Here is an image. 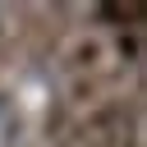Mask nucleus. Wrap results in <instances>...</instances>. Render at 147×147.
Instances as JSON below:
<instances>
[{"instance_id":"obj_1","label":"nucleus","mask_w":147,"mask_h":147,"mask_svg":"<svg viewBox=\"0 0 147 147\" xmlns=\"http://www.w3.org/2000/svg\"><path fill=\"white\" fill-rule=\"evenodd\" d=\"M0 147H14V106L0 96Z\"/></svg>"}]
</instances>
